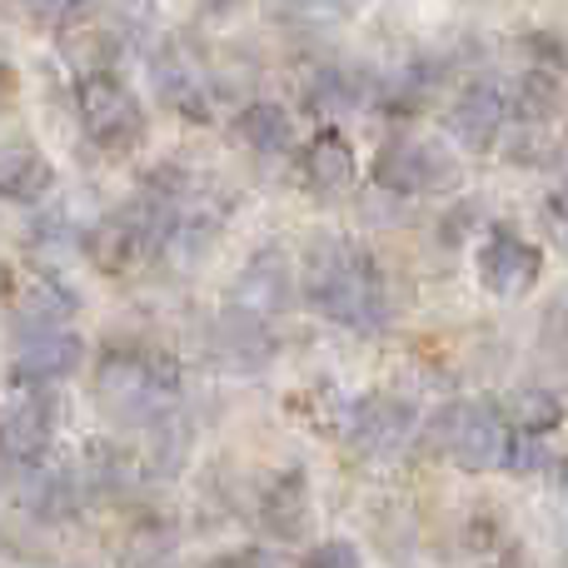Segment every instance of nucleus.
<instances>
[{"instance_id": "17", "label": "nucleus", "mask_w": 568, "mask_h": 568, "mask_svg": "<svg viewBox=\"0 0 568 568\" xmlns=\"http://www.w3.org/2000/svg\"><path fill=\"white\" fill-rule=\"evenodd\" d=\"M125 568H170L175 564V534L165 524H145L125 539V554H120Z\"/></svg>"}, {"instance_id": "10", "label": "nucleus", "mask_w": 568, "mask_h": 568, "mask_svg": "<svg viewBox=\"0 0 568 568\" xmlns=\"http://www.w3.org/2000/svg\"><path fill=\"white\" fill-rule=\"evenodd\" d=\"M75 310H80V294L70 290L65 280L45 275V270L26 275V284L10 290V314H16V324H60Z\"/></svg>"}, {"instance_id": "20", "label": "nucleus", "mask_w": 568, "mask_h": 568, "mask_svg": "<svg viewBox=\"0 0 568 568\" xmlns=\"http://www.w3.org/2000/svg\"><path fill=\"white\" fill-rule=\"evenodd\" d=\"M30 6H36V10H40V16H65V10L85 6V0H30Z\"/></svg>"}, {"instance_id": "3", "label": "nucleus", "mask_w": 568, "mask_h": 568, "mask_svg": "<svg viewBox=\"0 0 568 568\" xmlns=\"http://www.w3.org/2000/svg\"><path fill=\"white\" fill-rule=\"evenodd\" d=\"M509 439H514V429L499 414V404L454 399L434 414V444L469 474L499 469V464L509 459Z\"/></svg>"}, {"instance_id": "12", "label": "nucleus", "mask_w": 568, "mask_h": 568, "mask_svg": "<svg viewBox=\"0 0 568 568\" xmlns=\"http://www.w3.org/2000/svg\"><path fill=\"white\" fill-rule=\"evenodd\" d=\"M354 145L339 135V130H320V135L304 145V180L324 195H339V190L354 185Z\"/></svg>"}, {"instance_id": "19", "label": "nucleus", "mask_w": 568, "mask_h": 568, "mask_svg": "<svg viewBox=\"0 0 568 568\" xmlns=\"http://www.w3.org/2000/svg\"><path fill=\"white\" fill-rule=\"evenodd\" d=\"M220 568H284V564H280V554H270V549H240Z\"/></svg>"}, {"instance_id": "16", "label": "nucleus", "mask_w": 568, "mask_h": 568, "mask_svg": "<svg viewBox=\"0 0 568 568\" xmlns=\"http://www.w3.org/2000/svg\"><path fill=\"white\" fill-rule=\"evenodd\" d=\"M235 130L260 150V155H284V150L294 145V125L275 100H255V105H245L240 120H235Z\"/></svg>"}, {"instance_id": "4", "label": "nucleus", "mask_w": 568, "mask_h": 568, "mask_svg": "<svg viewBox=\"0 0 568 568\" xmlns=\"http://www.w3.org/2000/svg\"><path fill=\"white\" fill-rule=\"evenodd\" d=\"M75 110H80L85 135L95 140L100 150H130V145H140V135H145V110H140L135 95H130L125 80L110 75V70H95V75L80 80Z\"/></svg>"}, {"instance_id": "18", "label": "nucleus", "mask_w": 568, "mask_h": 568, "mask_svg": "<svg viewBox=\"0 0 568 568\" xmlns=\"http://www.w3.org/2000/svg\"><path fill=\"white\" fill-rule=\"evenodd\" d=\"M300 568H364V559H359V549H354L349 539H324V544H314V549L304 554Z\"/></svg>"}, {"instance_id": "9", "label": "nucleus", "mask_w": 568, "mask_h": 568, "mask_svg": "<svg viewBox=\"0 0 568 568\" xmlns=\"http://www.w3.org/2000/svg\"><path fill=\"white\" fill-rule=\"evenodd\" d=\"M409 429H414V409H409V399H394V394H374V399L349 409V439L359 449L389 454L409 439Z\"/></svg>"}, {"instance_id": "21", "label": "nucleus", "mask_w": 568, "mask_h": 568, "mask_svg": "<svg viewBox=\"0 0 568 568\" xmlns=\"http://www.w3.org/2000/svg\"><path fill=\"white\" fill-rule=\"evenodd\" d=\"M200 6H210V10H225V6H235V0H200Z\"/></svg>"}, {"instance_id": "5", "label": "nucleus", "mask_w": 568, "mask_h": 568, "mask_svg": "<svg viewBox=\"0 0 568 568\" xmlns=\"http://www.w3.org/2000/svg\"><path fill=\"white\" fill-rule=\"evenodd\" d=\"M55 419H60V404L45 384L10 379V394H6V459H10V474L36 469V459H45L50 439H55Z\"/></svg>"}, {"instance_id": "14", "label": "nucleus", "mask_w": 568, "mask_h": 568, "mask_svg": "<svg viewBox=\"0 0 568 568\" xmlns=\"http://www.w3.org/2000/svg\"><path fill=\"white\" fill-rule=\"evenodd\" d=\"M499 414L509 419V429L519 434H554L564 424V399L554 389H539V384H524V389L504 394L499 399Z\"/></svg>"}, {"instance_id": "11", "label": "nucleus", "mask_w": 568, "mask_h": 568, "mask_svg": "<svg viewBox=\"0 0 568 568\" xmlns=\"http://www.w3.org/2000/svg\"><path fill=\"white\" fill-rule=\"evenodd\" d=\"M449 130L464 140V145L484 150L494 145V135L504 130V95L494 85H469L449 110Z\"/></svg>"}, {"instance_id": "13", "label": "nucleus", "mask_w": 568, "mask_h": 568, "mask_svg": "<svg viewBox=\"0 0 568 568\" xmlns=\"http://www.w3.org/2000/svg\"><path fill=\"white\" fill-rule=\"evenodd\" d=\"M0 185H6V200L16 205H36V200L50 195L55 185V165L40 155L36 145H6V160H0Z\"/></svg>"}, {"instance_id": "2", "label": "nucleus", "mask_w": 568, "mask_h": 568, "mask_svg": "<svg viewBox=\"0 0 568 568\" xmlns=\"http://www.w3.org/2000/svg\"><path fill=\"white\" fill-rule=\"evenodd\" d=\"M95 389L105 414H115V419H150L160 404L175 399L180 369L160 349H110L100 359Z\"/></svg>"}, {"instance_id": "15", "label": "nucleus", "mask_w": 568, "mask_h": 568, "mask_svg": "<svg viewBox=\"0 0 568 568\" xmlns=\"http://www.w3.org/2000/svg\"><path fill=\"white\" fill-rule=\"evenodd\" d=\"M265 529H275V539H300L304 534V474H275V484L265 489V509H260Z\"/></svg>"}, {"instance_id": "6", "label": "nucleus", "mask_w": 568, "mask_h": 568, "mask_svg": "<svg viewBox=\"0 0 568 568\" xmlns=\"http://www.w3.org/2000/svg\"><path fill=\"white\" fill-rule=\"evenodd\" d=\"M80 334L60 329V324H16L10 339V379L20 384H50L75 374L80 364Z\"/></svg>"}, {"instance_id": "1", "label": "nucleus", "mask_w": 568, "mask_h": 568, "mask_svg": "<svg viewBox=\"0 0 568 568\" xmlns=\"http://www.w3.org/2000/svg\"><path fill=\"white\" fill-rule=\"evenodd\" d=\"M304 300L344 329H379L389 320V294H384L379 265L354 245L314 250L310 265H304Z\"/></svg>"}, {"instance_id": "8", "label": "nucleus", "mask_w": 568, "mask_h": 568, "mask_svg": "<svg viewBox=\"0 0 568 568\" xmlns=\"http://www.w3.org/2000/svg\"><path fill=\"white\" fill-rule=\"evenodd\" d=\"M374 175H379L384 190H399V195H419V190H444V185H454V180H459V170H454V160L444 155V150L414 145V140H399V145H389V150L379 155Z\"/></svg>"}, {"instance_id": "7", "label": "nucleus", "mask_w": 568, "mask_h": 568, "mask_svg": "<svg viewBox=\"0 0 568 568\" xmlns=\"http://www.w3.org/2000/svg\"><path fill=\"white\" fill-rule=\"evenodd\" d=\"M474 265H479V280L489 284L499 300H524L544 275V255L529 240L514 235V230H489V240L479 245Z\"/></svg>"}]
</instances>
